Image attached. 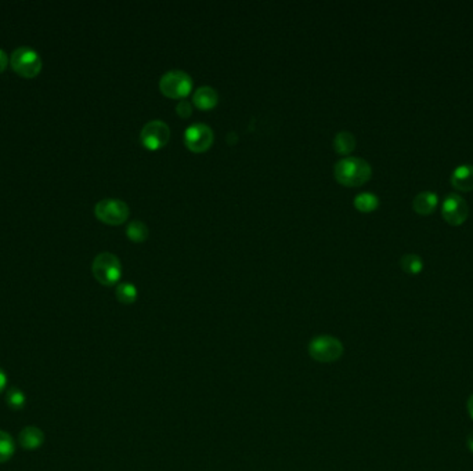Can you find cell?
I'll return each mask as SVG.
<instances>
[{
  "mask_svg": "<svg viewBox=\"0 0 473 471\" xmlns=\"http://www.w3.org/2000/svg\"><path fill=\"white\" fill-rule=\"evenodd\" d=\"M334 176L342 186L360 187L371 179L372 169L363 158L346 156L335 163Z\"/></svg>",
  "mask_w": 473,
  "mask_h": 471,
  "instance_id": "cell-1",
  "label": "cell"
},
{
  "mask_svg": "<svg viewBox=\"0 0 473 471\" xmlns=\"http://www.w3.org/2000/svg\"><path fill=\"white\" fill-rule=\"evenodd\" d=\"M343 344L335 336L320 335L313 337L309 343V355L312 359L321 364L337 362L343 355Z\"/></svg>",
  "mask_w": 473,
  "mask_h": 471,
  "instance_id": "cell-2",
  "label": "cell"
},
{
  "mask_svg": "<svg viewBox=\"0 0 473 471\" xmlns=\"http://www.w3.org/2000/svg\"><path fill=\"white\" fill-rule=\"evenodd\" d=\"M94 278L104 286H114L122 275V266L119 259L108 252L96 256L92 264Z\"/></svg>",
  "mask_w": 473,
  "mask_h": 471,
  "instance_id": "cell-3",
  "label": "cell"
},
{
  "mask_svg": "<svg viewBox=\"0 0 473 471\" xmlns=\"http://www.w3.org/2000/svg\"><path fill=\"white\" fill-rule=\"evenodd\" d=\"M161 91L170 98H184L193 89L191 76L180 69H172L159 79Z\"/></svg>",
  "mask_w": 473,
  "mask_h": 471,
  "instance_id": "cell-4",
  "label": "cell"
},
{
  "mask_svg": "<svg viewBox=\"0 0 473 471\" xmlns=\"http://www.w3.org/2000/svg\"><path fill=\"white\" fill-rule=\"evenodd\" d=\"M10 66L20 76L32 79L42 70V60L39 54L29 47H20L13 52L10 57Z\"/></svg>",
  "mask_w": 473,
  "mask_h": 471,
  "instance_id": "cell-5",
  "label": "cell"
},
{
  "mask_svg": "<svg viewBox=\"0 0 473 471\" xmlns=\"http://www.w3.org/2000/svg\"><path fill=\"white\" fill-rule=\"evenodd\" d=\"M96 217L110 225H119L129 217V206L121 200L107 198L94 206Z\"/></svg>",
  "mask_w": 473,
  "mask_h": 471,
  "instance_id": "cell-6",
  "label": "cell"
},
{
  "mask_svg": "<svg viewBox=\"0 0 473 471\" xmlns=\"http://www.w3.org/2000/svg\"><path fill=\"white\" fill-rule=\"evenodd\" d=\"M442 216L453 227L463 225L470 216V206L458 194H449L442 203Z\"/></svg>",
  "mask_w": 473,
  "mask_h": 471,
  "instance_id": "cell-7",
  "label": "cell"
},
{
  "mask_svg": "<svg viewBox=\"0 0 473 471\" xmlns=\"http://www.w3.org/2000/svg\"><path fill=\"white\" fill-rule=\"evenodd\" d=\"M170 138V129L169 126L161 121L154 119L147 122L140 133V140L143 145L148 149H158L162 148Z\"/></svg>",
  "mask_w": 473,
  "mask_h": 471,
  "instance_id": "cell-8",
  "label": "cell"
},
{
  "mask_svg": "<svg viewBox=\"0 0 473 471\" xmlns=\"http://www.w3.org/2000/svg\"><path fill=\"white\" fill-rule=\"evenodd\" d=\"M213 130L205 124H193L184 132V142L193 152H203L213 142Z\"/></svg>",
  "mask_w": 473,
  "mask_h": 471,
  "instance_id": "cell-9",
  "label": "cell"
},
{
  "mask_svg": "<svg viewBox=\"0 0 473 471\" xmlns=\"http://www.w3.org/2000/svg\"><path fill=\"white\" fill-rule=\"evenodd\" d=\"M451 186L461 193L473 191V165H460L451 173Z\"/></svg>",
  "mask_w": 473,
  "mask_h": 471,
  "instance_id": "cell-10",
  "label": "cell"
},
{
  "mask_svg": "<svg viewBox=\"0 0 473 471\" xmlns=\"http://www.w3.org/2000/svg\"><path fill=\"white\" fill-rule=\"evenodd\" d=\"M439 206V197L432 191L418 194L412 201V209L419 216H430Z\"/></svg>",
  "mask_w": 473,
  "mask_h": 471,
  "instance_id": "cell-11",
  "label": "cell"
},
{
  "mask_svg": "<svg viewBox=\"0 0 473 471\" xmlns=\"http://www.w3.org/2000/svg\"><path fill=\"white\" fill-rule=\"evenodd\" d=\"M21 447L27 451H35L45 442V433L36 426H27L18 435Z\"/></svg>",
  "mask_w": 473,
  "mask_h": 471,
  "instance_id": "cell-12",
  "label": "cell"
},
{
  "mask_svg": "<svg viewBox=\"0 0 473 471\" xmlns=\"http://www.w3.org/2000/svg\"><path fill=\"white\" fill-rule=\"evenodd\" d=\"M193 101H194L196 107L200 108V110H203V111L212 110L219 101V94L210 86H201L196 90V93L193 96Z\"/></svg>",
  "mask_w": 473,
  "mask_h": 471,
  "instance_id": "cell-13",
  "label": "cell"
},
{
  "mask_svg": "<svg viewBox=\"0 0 473 471\" xmlns=\"http://www.w3.org/2000/svg\"><path fill=\"white\" fill-rule=\"evenodd\" d=\"M334 148L339 155H349L356 148V138L350 132H339L334 137Z\"/></svg>",
  "mask_w": 473,
  "mask_h": 471,
  "instance_id": "cell-14",
  "label": "cell"
},
{
  "mask_svg": "<svg viewBox=\"0 0 473 471\" xmlns=\"http://www.w3.org/2000/svg\"><path fill=\"white\" fill-rule=\"evenodd\" d=\"M379 206V200L375 194L361 193L354 198V207L363 213H371Z\"/></svg>",
  "mask_w": 473,
  "mask_h": 471,
  "instance_id": "cell-15",
  "label": "cell"
},
{
  "mask_svg": "<svg viewBox=\"0 0 473 471\" xmlns=\"http://www.w3.org/2000/svg\"><path fill=\"white\" fill-rule=\"evenodd\" d=\"M115 294L122 304H133L137 300V287L131 282H122L117 286Z\"/></svg>",
  "mask_w": 473,
  "mask_h": 471,
  "instance_id": "cell-16",
  "label": "cell"
},
{
  "mask_svg": "<svg viewBox=\"0 0 473 471\" xmlns=\"http://www.w3.org/2000/svg\"><path fill=\"white\" fill-rule=\"evenodd\" d=\"M15 452V442L10 434L0 430V463L8 462Z\"/></svg>",
  "mask_w": 473,
  "mask_h": 471,
  "instance_id": "cell-17",
  "label": "cell"
},
{
  "mask_svg": "<svg viewBox=\"0 0 473 471\" xmlns=\"http://www.w3.org/2000/svg\"><path fill=\"white\" fill-rule=\"evenodd\" d=\"M400 267L409 275H418L422 272L423 269V260L415 255V253H409V255H405L400 259Z\"/></svg>",
  "mask_w": 473,
  "mask_h": 471,
  "instance_id": "cell-18",
  "label": "cell"
},
{
  "mask_svg": "<svg viewBox=\"0 0 473 471\" xmlns=\"http://www.w3.org/2000/svg\"><path fill=\"white\" fill-rule=\"evenodd\" d=\"M126 235L133 241V242H143L148 238V228L147 225L140 221V220H133L128 224L126 228Z\"/></svg>",
  "mask_w": 473,
  "mask_h": 471,
  "instance_id": "cell-19",
  "label": "cell"
},
{
  "mask_svg": "<svg viewBox=\"0 0 473 471\" xmlns=\"http://www.w3.org/2000/svg\"><path fill=\"white\" fill-rule=\"evenodd\" d=\"M6 403L13 410H20L27 404V397L22 390L17 387H10L6 391Z\"/></svg>",
  "mask_w": 473,
  "mask_h": 471,
  "instance_id": "cell-20",
  "label": "cell"
},
{
  "mask_svg": "<svg viewBox=\"0 0 473 471\" xmlns=\"http://www.w3.org/2000/svg\"><path fill=\"white\" fill-rule=\"evenodd\" d=\"M176 111L177 114L182 117V118H189L191 114H193V107H191V103L187 101V100H180L177 107H176Z\"/></svg>",
  "mask_w": 473,
  "mask_h": 471,
  "instance_id": "cell-21",
  "label": "cell"
},
{
  "mask_svg": "<svg viewBox=\"0 0 473 471\" xmlns=\"http://www.w3.org/2000/svg\"><path fill=\"white\" fill-rule=\"evenodd\" d=\"M8 63H10V59L7 53L0 49V73L6 70V68L8 67Z\"/></svg>",
  "mask_w": 473,
  "mask_h": 471,
  "instance_id": "cell-22",
  "label": "cell"
},
{
  "mask_svg": "<svg viewBox=\"0 0 473 471\" xmlns=\"http://www.w3.org/2000/svg\"><path fill=\"white\" fill-rule=\"evenodd\" d=\"M7 387V376L4 373V371L0 368V393H3Z\"/></svg>",
  "mask_w": 473,
  "mask_h": 471,
  "instance_id": "cell-23",
  "label": "cell"
},
{
  "mask_svg": "<svg viewBox=\"0 0 473 471\" xmlns=\"http://www.w3.org/2000/svg\"><path fill=\"white\" fill-rule=\"evenodd\" d=\"M468 410H470V414H471V417L473 419V394L471 396L470 401H468Z\"/></svg>",
  "mask_w": 473,
  "mask_h": 471,
  "instance_id": "cell-24",
  "label": "cell"
},
{
  "mask_svg": "<svg viewBox=\"0 0 473 471\" xmlns=\"http://www.w3.org/2000/svg\"><path fill=\"white\" fill-rule=\"evenodd\" d=\"M468 447H470V449L473 452V431L468 435Z\"/></svg>",
  "mask_w": 473,
  "mask_h": 471,
  "instance_id": "cell-25",
  "label": "cell"
}]
</instances>
